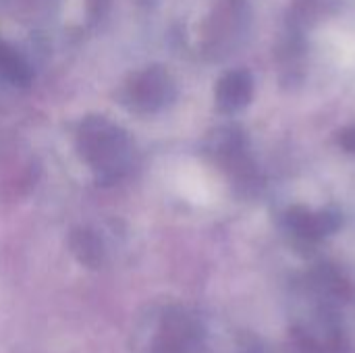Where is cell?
<instances>
[{
  "label": "cell",
  "mask_w": 355,
  "mask_h": 353,
  "mask_svg": "<svg viewBox=\"0 0 355 353\" xmlns=\"http://www.w3.org/2000/svg\"><path fill=\"white\" fill-rule=\"evenodd\" d=\"M77 150L102 185L121 181L133 162L129 135L104 117H89L81 123L77 131Z\"/></svg>",
  "instance_id": "1"
},
{
  "label": "cell",
  "mask_w": 355,
  "mask_h": 353,
  "mask_svg": "<svg viewBox=\"0 0 355 353\" xmlns=\"http://www.w3.org/2000/svg\"><path fill=\"white\" fill-rule=\"evenodd\" d=\"M175 98V85L166 71L148 67L133 75L125 89V102L135 112H156Z\"/></svg>",
  "instance_id": "2"
},
{
  "label": "cell",
  "mask_w": 355,
  "mask_h": 353,
  "mask_svg": "<svg viewBox=\"0 0 355 353\" xmlns=\"http://www.w3.org/2000/svg\"><path fill=\"white\" fill-rule=\"evenodd\" d=\"M71 252L73 256L87 268H100L104 264V246H102V239L89 231V229H77L73 231L71 235Z\"/></svg>",
  "instance_id": "3"
},
{
  "label": "cell",
  "mask_w": 355,
  "mask_h": 353,
  "mask_svg": "<svg viewBox=\"0 0 355 353\" xmlns=\"http://www.w3.org/2000/svg\"><path fill=\"white\" fill-rule=\"evenodd\" d=\"M250 89H252V83L245 73H231L218 83L216 100L220 108L235 110L245 104V100L250 98Z\"/></svg>",
  "instance_id": "4"
},
{
  "label": "cell",
  "mask_w": 355,
  "mask_h": 353,
  "mask_svg": "<svg viewBox=\"0 0 355 353\" xmlns=\"http://www.w3.org/2000/svg\"><path fill=\"white\" fill-rule=\"evenodd\" d=\"M189 345V329L181 318H168L156 337L152 353H183Z\"/></svg>",
  "instance_id": "5"
},
{
  "label": "cell",
  "mask_w": 355,
  "mask_h": 353,
  "mask_svg": "<svg viewBox=\"0 0 355 353\" xmlns=\"http://www.w3.org/2000/svg\"><path fill=\"white\" fill-rule=\"evenodd\" d=\"M0 77L12 85H27L31 81L29 64L6 44L0 42Z\"/></svg>",
  "instance_id": "6"
},
{
  "label": "cell",
  "mask_w": 355,
  "mask_h": 353,
  "mask_svg": "<svg viewBox=\"0 0 355 353\" xmlns=\"http://www.w3.org/2000/svg\"><path fill=\"white\" fill-rule=\"evenodd\" d=\"M85 6L92 19H102L110 10L112 0H85Z\"/></svg>",
  "instance_id": "7"
}]
</instances>
